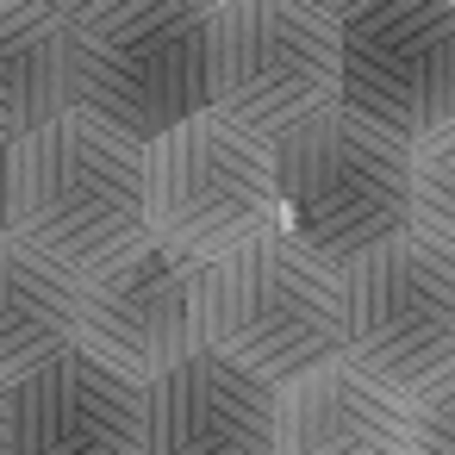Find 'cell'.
Here are the masks:
<instances>
[{"label": "cell", "mask_w": 455, "mask_h": 455, "mask_svg": "<svg viewBox=\"0 0 455 455\" xmlns=\"http://www.w3.org/2000/svg\"><path fill=\"white\" fill-rule=\"evenodd\" d=\"M13 237L63 262L69 275H94L150 237V175L144 144L113 125L69 113L51 132L13 144Z\"/></svg>", "instance_id": "6da1fadb"}, {"label": "cell", "mask_w": 455, "mask_h": 455, "mask_svg": "<svg viewBox=\"0 0 455 455\" xmlns=\"http://www.w3.org/2000/svg\"><path fill=\"white\" fill-rule=\"evenodd\" d=\"M76 113L144 150L212 113V7H76Z\"/></svg>", "instance_id": "7a4b0ae2"}, {"label": "cell", "mask_w": 455, "mask_h": 455, "mask_svg": "<svg viewBox=\"0 0 455 455\" xmlns=\"http://www.w3.org/2000/svg\"><path fill=\"white\" fill-rule=\"evenodd\" d=\"M281 231H293L337 275L411 237V150L355 113L331 107L275 144Z\"/></svg>", "instance_id": "3957f363"}, {"label": "cell", "mask_w": 455, "mask_h": 455, "mask_svg": "<svg viewBox=\"0 0 455 455\" xmlns=\"http://www.w3.org/2000/svg\"><path fill=\"white\" fill-rule=\"evenodd\" d=\"M206 349L287 387L343 355V275L293 231L225 256L206 281Z\"/></svg>", "instance_id": "277c9868"}, {"label": "cell", "mask_w": 455, "mask_h": 455, "mask_svg": "<svg viewBox=\"0 0 455 455\" xmlns=\"http://www.w3.org/2000/svg\"><path fill=\"white\" fill-rule=\"evenodd\" d=\"M150 237L200 268L281 231V163L275 144L225 113H200L144 150Z\"/></svg>", "instance_id": "5b68a950"}, {"label": "cell", "mask_w": 455, "mask_h": 455, "mask_svg": "<svg viewBox=\"0 0 455 455\" xmlns=\"http://www.w3.org/2000/svg\"><path fill=\"white\" fill-rule=\"evenodd\" d=\"M343 100V13L225 0L212 7V113L281 144Z\"/></svg>", "instance_id": "8992f818"}, {"label": "cell", "mask_w": 455, "mask_h": 455, "mask_svg": "<svg viewBox=\"0 0 455 455\" xmlns=\"http://www.w3.org/2000/svg\"><path fill=\"white\" fill-rule=\"evenodd\" d=\"M343 355L399 399L455 374V256L399 237L343 268Z\"/></svg>", "instance_id": "52a82bcc"}, {"label": "cell", "mask_w": 455, "mask_h": 455, "mask_svg": "<svg viewBox=\"0 0 455 455\" xmlns=\"http://www.w3.org/2000/svg\"><path fill=\"white\" fill-rule=\"evenodd\" d=\"M337 107L405 150L455 125V0H380L343 13Z\"/></svg>", "instance_id": "ba28073f"}, {"label": "cell", "mask_w": 455, "mask_h": 455, "mask_svg": "<svg viewBox=\"0 0 455 455\" xmlns=\"http://www.w3.org/2000/svg\"><path fill=\"white\" fill-rule=\"evenodd\" d=\"M206 281L212 268L163 250L156 237L82 275V355L150 387L206 349Z\"/></svg>", "instance_id": "9c48e42d"}, {"label": "cell", "mask_w": 455, "mask_h": 455, "mask_svg": "<svg viewBox=\"0 0 455 455\" xmlns=\"http://www.w3.org/2000/svg\"><path fill=\"white\" fill-rule=\"evenodd\" d=\"M275 418L281 387L200 349L144 387V455H275Z\"/></svg>", "instance_id": "30bf717a"}, {"label": "cell", "mask_w": 455, "mask_h": 455, "mask_svg": "<svg viewBox=\"0 0 455 455\" xmlns=\"http://www.w3.org/2000/svg\"><path fill=\"white\" fill-rule=\"evenodd\" d=\"M7 455H144V387L69 349L13 387Z\"/></svg>", "instance_id": "8fae6325"}, {"label": "cell", "mask_w": 455, "mask_h": 455, "mask_svg": "<svg viewBox=\"0 0 455 455\" xmlns=\"http://www.w3.org/2000/svg\"><path fill=\"white\" fill-rule=\"evenodd\" d=\"M275 455H411L405 399L362 374L349 355L281 387Z\"/></svg>", "instance_id": "7c38bea8"}, {"label": "cell", "mask_w": 455, "mask_h": 455, "mask_svg": "<svg viewBox=\"0 0 455 455\" xmlns=\"http://www.w3.org/2000/svg\"><path fill=\"white\" fill-rule=\"evenodd\" d=\"M76 113V7H0V138L26 144Z\"/></svg>", "instance_id": "4fadbf2b"}, {"label": "cell", "mask_w": 455, "mask_h": 455, "mask_svg": "<svg viewBox=\"0 0 455 455\" xmlns=\"http://www.w3.org/2000/svg\"><path fill=\"white\" fill-rule=\"evenodd\" d=\"M69 349H82V275L26 237H0V387L44 374Z\"/></svg>", "instance_id": "5bb4252c"}, {"label": "cell", "mask_w": 455, "mask_h": 455, "mask_svg": "<svg viewBox=\"0 0 455 455\" xmlns=\"http://www.w3.org/2000/svg\"><path fill=\"white\" fill-rule=\"evenodd\" d=\"M411 237L455 256V125L411 150Z\"/></svg>", "instance_id": "9a60e30c"}, {"label": "cell", "mask_w": 455, "mask_h": 455, "mask_svg": "<svg viewBox=\"0 0 455 455\" xmlns=\"http://www.w3.org/2000/svg\"><path fill=\"white\" fill-rule=\"evenodd\" d=\"M405 443L411 455H455V374L405 399Z\"/></svg>", "instance_id": "2e32d148"}, {"label": "cell", "mask_w": 455, "mask_h": 455, "mask_svg": "<svg viewBox=\"0 0 455 455\" xmlns=\"http://www.w3.org/2000/svg\"><path fill=\"white\" fill-rule=\"evenodd\" d=\"M0 237H13V144L0 138Z\"/></svg>", "instance_id": "e0dca14e"}, {"label": "cell", "mask_w": 455, "mask_h": 455, "mask_svg": "<svg viewBox=\"0 0 455 455\" xmlns=\"http://www.w3.org/2000/svg\"><path fill=\"white\" fill-rule=\"evenodd\" d=\"M7 436H13V387H0V455H7Z\"/></svg>", "instance_id": "ac0fdd59"}]
</instances>
